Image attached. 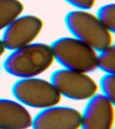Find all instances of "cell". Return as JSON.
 <instances>
[{"mask_svg": "<svg viewBox=\"0 0 115 129\" xmlns=\"http://www.w3.org/2000/svg\"><path fill=\"white\" fill-rule=\"evenodd\" d=\"M54 61L52 47L42 42H33L13 50L4 62V69L20 79L36 77L48 70Z\"/></svg>", "mask_w": 115, "mask_h": 129, "instance_id": "1", "label": "cell"}, {"mask_svg": "<svg viewBox=\"0 0 115 129\" xmlns=\"http://www.w3.org/2000/svg\"><path fill=\"white\" fill-rule=\"evenodd\" d=\"M65 22L73 37L88 44L97 52L114 44L112 33L103 26L96 15L88 10L71 11L65 16Z\"/></svg>", "mask_w": 115, "mask_h": 129, "instance_id": "2", "label": "cell"}, {"mask_svg": "<svg viewBox=\"0 0 115 129\" xmlns=\"http://www.w3.org/2000/svg\"><path fill=\"white\" fill-rule=\"evenodd\" d=\"M54 60L64 69L89 73L97 69L98 53L75 37H62L50 45Z\"/></svg>", "mask_w": 115, "mask_h": 129, "instance_id": "3", "label": "cell"}, {"mask_svg": "<svg viewBox=\"0 0 115 129\" xmlns=\"http://www.w3.org/2000/svg\"><path fill=\"white\" fill-rule=\"evenodd\" d=\"M16 100L36 109H45L59 104L62 96L51 81L38 77L20 79L12 87Z\"/></svg>", "mask_w": 115, "mask_h": 129, "instance_id": "4", "label": "cell"}, {"mask_svg": "<svg viewBox=\"0 0 115 129\" xmlns=\"http://www.w3.org/2000/svg\"><path fill=\"white\" fill-rule=\"evenodd\" d=\"M50 81L61 96L73 100H88L98 93L99 88L88 73L64 68L52 73Z\"/></svg>", "mask_w": 115, "mask_h": 129, "instance_id": "5", "label": "cell"}, {"mask_svg": "<svg viewBox=\"0 0 115 129\" xmlns=\"http://www.w3.org/2000/svg\"><path fill=\"white\" fill-rule=\"evenodd\" d=\"M44 28V21L34 15L20 16L4 30L2 40L6 49L13 50L32 44Z\"/></svg>", "mask_w": 115, "mask_h": 129, "instance_id": "6", "label": "cell"}, {"mask_svg": "<svg viewBox=\"0 0 115 129\" xmlns=\"http://www.w3.org/2000/svg\"><path fill=\"white\" fill-rule=\"evenodd\" d=\"M114 103L102 93L88 100L81 117L80 129H114Z\"/></svg>", "mask_w": 115, "mask_h": 129, "instance_id": "7", "label": "cell"}, {"mask_svg": "<svg viewBox=\"0 0 115 129\" xmlns=\"http://www.w3.org/2000/svg\"><path fill=\"white\" fill-rule=\"evenodd\" d=\"M81 113L69 106L42 109L32 119V129H80Z\"/></svg>", "mask_w": 115, "mask_h": 129, "instance_id": "8", "label": "cell"}, {"mask_svg": "<svg viewBox=\"0 0 115 129\" xmlns=\"http://www.w3.org/2000/svg\"><path fill=\"white\" fill-rule=\"evenodd\" d=\"M32 119L29 110L18 101L0 98V129H28Z\"/></svg>", "mask_w": 115, "mask_h": 129, "instance_id": "9", "label": "cell"}, {"mask_svg": "<svg viewBox=\"0 0 115 129\" xmlns=\"http://www.w3.org/2000/svg\"><path fill=\"white\" fill-rule=\"evenodd\" d=\"M24 5L20 0H0V31L21 16Z\"/></svg>", "mask_w": 115, "mask_h": 129, "instance_id": "10", "label": "cell"}, {"mask_svg": "<svg viewBox=\"0 0 115 129\" xmlns=\"http://www.w3.org/2000/svg\"><path fill=\"white\" fill-rule=\"evenodd\" d=\"M98 53L97 68L106 74L115 73V46L114 44Z\"/></svg>", "mask_w": 115, "mask_h": 129, "instance_id": "11", "label": "cell"}, {"mask_svg": "<svg viewBox=\"0 0 115 129\" xmlns=\"http://www.w3.org/2000/svg\"><path fill=\"white\" fill-rule=\"evenodd\" d=\"M97 18L107 30L115 32V4H108L101 6L98 10Z\"/></svg>", "mask_w": 115, "mask_h": 129, "instance_id": "12", "label": "cell"}, {"mask_svg": "<svg viewBox=\"0 0 115 129\" xmlns=\"http://www.w3.org/2000/svg\"><path fill=\"white\" fill-rule=\"evenodd\" d=\"M102 93L107 98L115 102V76L114 74H106L102 77L100 83Z\"/></svg>", "mask_w": 115, "mask_h": 129, "instance_id": "13", "label": "cell"}, {"mask_svg": "<svg viewBox=\"0 0 115 129\" xmlns=\"http://www.w3.org/2000/svg\"><path fill=\"white\" fill-rule=\"evenodd\" d=\"M77 10H89L94 7L96 0H65Z\"/></svg>", "mask_w": 115, "mask_h": 129, "instance_id": "14", "label": "cell"}, {"mask_svg": "<svg viewBox=\"0 0 115 129\" xmlns=\"http://www.w3.org/2000/svg\"><path fill=\"white\" fill-rule=\"evenodd\" d=\"M6 50V47H5V46H4V42H3L2 39L0 38V57L4 54V52H5Z\"/></svg>", "mask_w": 115, "mask_h": 129, "instance_id": "15", "label": "cell"}]
</instances>
